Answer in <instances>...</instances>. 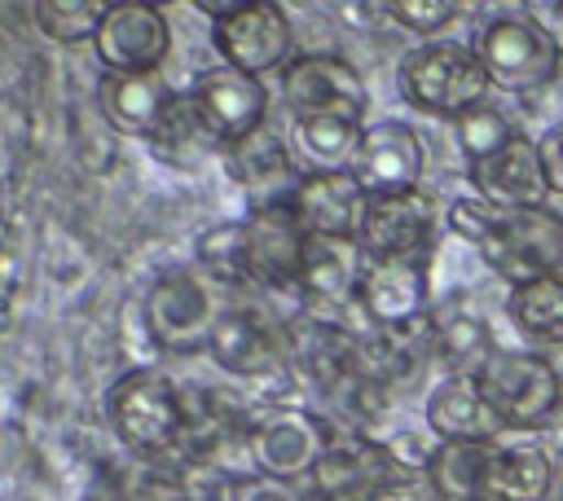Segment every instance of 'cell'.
<instances>
[{"label":"cell","instance_id":"cell-1","mask_svg":"<svg viewBox=\"0 0 563 501\" xmlns=\"http://www.w3.org/2000/svg\"><path fill=\"white\" fill-rule=\"evenodd\" d=\"M449 229L471 242L484 264L510 281V290L532 286L541 277H559L563 268V215L550 207L501 211L484 198H453Z\"/></svg>","mask_w":563,"mask_h":501},{"label":"cell","instance_id":"cell-2","mask_svg":"<svg viewBox=\"0 0 563 501\" xmlns=\"http://www.w3.org/2000/svg\"><path fill=\"white\" fill-rule=\"evenodd\" d=\"M106 413L114 435L141 457H163L189 435V400L163 369L123 374L106 396Z\"/></svg>","mask_w":563,"mask_h":501},{"label":"cell","instance_id":"cell-3","mask_svg":"<svg viewBox=\"0 0 563 501\" xmlns=\"http://www.w3.org/2000/svg\"><path fill=\"white\" fill-rule=\"evenodd\" d=\"M488 88L493 79L479 53L457 40H427L400 62V92L422 114H440L457 123L466 110L484 105Z\"/></svg>","mask_w":563,"mask_h":501},{"label":"cell","instance_id":"cell-4","mask_svg":"<svg viewBox=\"0 0 563 501\" xmlns=\"http://www.w3.org/2000/svg\"><path fill=\"white\" fill-rule=\"evenodd\" d=\"M475 382H479L488 409L497 413V422L515 426V431L545 426L554 417L559 400H563L559 369L545 356H532V352H501V347H493V356L475 369Z\"/></svg>","mask_w":563,"mask_h":501},{"label":"cell","instance_id":"cell-5","mask_svg":"<svg viewBox=\"0 0 563 501\" xmlns=\"http://www.w3.org/2000/svg\"><path fill=\"white\" fill-rule=\"evenodd\" d=\"M475 53H479L488 79L510 88V92L545 88L563 66V48H559L554 31L545 22H537V18H528V13L493 18L479 31Z\"/></svg>","mask_w":563,"mask_h":501},{"label":"cell","instance_id":"cell-6","mask_svg":"<svg viewBox=\"0 0 563 501\" xmlns=\"http://www.w3.org/2000/svg\"><path fill=\"white\" fill-rule=\"evenodd\" d=\"M141 316H145V334L154 338V347H163L172 356H189L211 343L220 308L194 272H163L145 290Z\"/></svg>","mask_w":563,"mask_h":501},{"label":"cell","instance_id":"cell-7","mask_svg":"<svg viewBox=\"0 0 563 501\" xmlns=\"http://www.w3.org/2000/svg\"><path fill=\"white\" fill-rule=\"evenodd\" d=\"M282 97H286V110L295 114V123L339 119V123L361 127V119H365V79L352 70V62H343L334 53L295 57L282 70Z\"/></svg>","mask_w":563,"mask_h":501},{"label":"cell","instance_id":"cell-8","mask_svg":"<svg viewBox=\"0 0 563 501\" xmlns=\"http://www.w3.org/2000/svg\"><path fill=\"white\" fill-rule=\"evenodd\" d=\"M334 444V431L321 413L312 409H295V404H282L273 413H264L255 426H251V457H255V470L264 479H277V483H290V479H308L317 470V461L330 453Z\"/></svg>","mask_w":563,"mask_h":501},{"label":"cell","instance_id":"cell-9","mask_svg":"<svg viewBox=\"0 0 563 501\" xmlns=\"http://www.w3.org/2000/svg\"><path fill=\"white\" fill-rule=\"evenodd\" d=\"M216 53L224 57V66L242 70V75H264L277 66H290V18L282 4L273 0H242L233 4V13H224L211 26Z\"/></svg>","mask_w":563,"mask_h":501},{"label":"cell","instance_id":"cell-10","mask_svg":"<svg viewBox=\"0 0 563 501\" xmlns=\"http://www.w3.org/2000/svg\"><path fill=\"white\" fill-rule=\"evenodd\" d=\"M92 48L106 75H154L172 48V26L145 0H114Z\"/></svg>","mask_w":563,"mask_h":501},{"label":"cell","instance_id":"cell-11","mask_svg":"<svg viewBox=\"0 0 563 501\" xmlns=\"http://www.w3.org/2000/svg\"><path fill=\"white\" fill-rule=\"evenodd\" d=\"M189 101L198 110V119L207 123V132L216 136V145H233L242 136H251L255 127H264V110H268V88L255 75H242L233 66H211L194 79Z\"/></svg>","mask_w":563,"mask_h":501},{"label":"cell","instance_id":"cell-12","mask_svg":"<svg viewBox=\"0 0 563 501\" xmlns=\"http://www.w3.org/2000/svg\"><path fill=\"white\" fill-rule=\"evenodd\" d=\"M207 352L233 378H277V374H286L282 330L260 308H220Z\"/></svg>","mask_w":563,"mask_h":501},{"label":"cell","instance_id":"cell-13","mask_svg":"<svg viewBox=\"0 0 563 501\" xmlns=\"http://www.w3.org/2000/svg\"><path fill=\"white\" fill-rule=\"evenodd\" d=\"M347 171L361 180V189L369 198L409 193V189H418V176H422V141L413 127L383 119L361 132V145H356V158Z\"/></svg>","mask_w":563,"mask_h":501},{"label":"cell","instance_id":"cell-14","mask_svg":"<svg viewBox=\"0 0 563 501\" xmlns=\"http://www.w3.org/2000/svg\"><path fill=\"white\" fill-rule=\"evenodd\" d=\"M431 224H435V211H431L427 193H418V189L387 193V198H369L356 242H361L365 259H422Z\"/></svg>","mask_w":563,"mask_h":501},{"label":"cell","instance_id":"cell-15","mask_svg":"<svg viewBox=\"0 0 563 501\" xmlns=\"http://www.w3.org/2000/svg\"><path fill=\"white\" fill-rule=\"evenodd\" d=\"M224 167H229V176L246 189L251 211L290 202V198H295V189H299V180H303V176L295 171V163H290L286 141H282L268 123H264V127H255L251 136H242V141L224 145Z\"/></svg>","mask_w":563,"mask_h":501},{"label":"cell","instance_id":"cell-16","mask_svg":"<svg viewBox=\"0 0 563 501\" xmlns=\"http://www.w3.org/2000/svg\"><path fill=\"white\" fill-rule=\"evenodd\" d=\"M471 185H475V198H484L488 207H501V211L545 207V193H550L541 149L523 132L510 145H501L497 154H488L484 163H471Z\"/></svg>","mask_w":563,"mask_h":501},{"label":"cell","instance_id":"cell-17","mask_svg":"<svg viewBox=\"0 0 563 501\" xmlns=\"http://www.w3.org/2000/svg\"><path fill=\"white\" fill-rule=\"evenodd\" d=\"M356 303L374 330H409L427 312L422 259H365Z\"/></svg>","mask_w":563,"mask_h":501},{"label":"cell","instance_id":"cell-18","mask_svg":"<svg viewBox=\"0 0 563 501\" xmlns=\"http://www.w3.org/2000/svg\"><path fill=\"white\" fill-rule=\"evenodd\" d=\"M303 233L317 237H352L361 233L369 193L361 189V180L352 171H303L295 198H290Z\"/></svg>","mask_w":563,"mask_h":501},{"label":"cell","instance_id":"cell-19","mask_svg":"<svg viewBox=\"0 0 563 501\" xmlns=\"http://www.w3.org/2000/svg\"><path fill=\"white\" fill-rule=\"evenodd\" d=\"M400 470L391 466L387 448L374 439H334L330 453L308 475L317 501H374Z\"/></svg>","mask_w":563,"mask_h":501},{"label":"cell","instance_id":"cell-20","mask_svg":"<svg viewBox=\"0 0 563 501\" xmlns=\"http://www.w3.org/2000/svg\"><path fill=\"white\" fill-rule=\"evenodd\" d=\"M246 237H251V264H255V286L264 290H299V259H303V224L290 202L282 207H260L246 215Z\"/></svg>","mask_w":563,"mask_h":501},{"label":"cell","instance_id":"cell-21","mask_svg":"<svg viewBox=\"0 0 563 501\" xmlns=\"http://www.w3.org/2000/svg\"><path fill=\"white\" fill-rule=\"evenodd\" d=\"M554 461L537 444H488L471 501H550Z\"/></svg>","mask_w":563,"mask_h":501},{"label":"cell","instance_id":"cell-22","mask_svg":"<svg viewBox=\"0 0 563 501\" xmlns=\"http://www.w3.org/2000/svg\"><path fill=\"white\" fill-rule=\"evenodd\" d=\"M427 431L440 444H488L506 426L488 409L479 382L471 374H449L431 396H427Z\"/></svg>","mask_w":563,"mask_h":501},{"label":"cell","instance_id":"cell-23","mask_svg":"<svg viewBox=\"0 0 563 501\" xmlns=\"http://www.w3.org/2000/svg\"><path fill=\"white\" fill-rule=\"evenodd\" d=\"M365 272V250L352 237H317L308 233L299 259V294L312 303H343L356 299Z\"/></svg>","mask_w":563,"mask_h":501},{"label":"cell","instance_id":"cell-24","mask_svg":"<svg viewBox=\"0 0 563 501\" xmlns=\"http://www.w3.org/2000/svg\"><path fill=\"white\" fill-rule=\"evenodd\" d=\"M97 101H101V114L114 132L154 136V127L163 123V114L176 97L167 92V84L154 70V75H101Z\"/></svg>","mask_w":563,"mask_h":501},{"label":"cell","instance_id":"cell-25","mask_svg":"<svg viewBox=\"0 0 563 501\" xmlns=\"http://www.w3.org/2000/svg\"><path fill=\"white\" fill-rule=\"evenodd\" d=\"M198 264L207 268L211 281H220V286H229V290L255 286L246 220H224V224L202 229V237H198Z\"/></svg>","mask_w":563,"mask_h":501},{"label":"cell","instance_id":"cell-26","mask_svg":"<svg viewBox=\"0 0 563 501\" xmlns=\"http://www.w3.org/2000/svg\"><path fill=\"white\" fill-rule=\"evenodd\" d=\"M510 321L545 343H563V277H541L510 290Z\"/></svg>","mask_w":563,"mask_h":501},{"label":"cell","instance_id":"cell-27","mask_svg":"<svg viewBox=\"0 0 563 501\" xmlns=\"http://www.w3.org/2000/svg\"><path fill=\"white\" fill-rule=\"evenodd\" d=\"M154 149L176 167H189V158H198L202 149H216V136L207 132V123L198 119V110H194V101L189 97H176L172 105H167V114H163V123L154 127Z\"/></svg>","mask_w":563,"mask_h":501},{"label":"cell","instance_id":"cell-28","mask_svg":"<svg viewBox=\"0 0 563 501\" xmlns=\"http://www.w3.org/2000/svg\"><path fill=\"white\" fill-rule=\"evenodd\" d=\"M488 444H440L435 448V457L427 466V479H431V488H435L440 501H471L475 497V483H479Z\"/></svg>","mask_w":563,"mask_h":501},{"label":"cell","instance_id":"cell-29","mask_svg":"<svg viewBox=\"0 0 563 501\" xmlns=\"http://www.w3.org/2000/svg\"><path fill=\"white\" fill-rule=\"evenodd\" d=\"M106 13H110L106 0H40L35 26L57 44H84V40H97Z\"/></svg>","mask_w":563,"mask_h":501},{"label":"cell","instance_id":"cell-30","mask_svg":"<svg viewBox=\"0 0 563 501\" xmlns=\"http://www.w3.org/2000/svg\"><path fill=\"white\" fill-rule=\"evenodd\" d=\"M361 132H365V127H356V123L308 119V123H299V145H303V154L312 158V171H347L352 158H356Z\"/></svg>","mask_w":563,"mask_h":501},{"label":"cell","instance_id":"cell-31","mask_svg":"<svg viewBox=\"0 0 563 501\" xmlns=\"http://www.w3.org/2000/svg\"><path fill=\"white\" fill-rule=\"evenodd\" d=\"M453 132H457V145H462V154L471 158V163H484L488 154H497L501 145H510L519 132L510 127V119L501 114V110H493L488 101L484 105H475V110H466L457 123H453Z\"/></svg>","mask_w":563,"mask_h":501},{"label":"cell","instance_id":"cell-32","mask_svg":"<svg viewBox=\"0 0 563 501\" xmlns=\"http://www.w3.org/2000/svg\"><path fill=\"white\" fill-rule=\"evenodd\" d=\"M387 13H391L400 26L427 35V31H440V26L457 13V4H453V0H391Z\"/></svg>","mask_w":563,"mask_h":501},{"label":"cell","instance_id":"cell-33","mask_svg":"<svg viewBox=\"0 0 563 501\" xmlns=\"http://www.w3.org/2000/svg\"><path fill=\"white\" fill-rule=\"evenodd\" d=\"M537 149H541V167H545L550 193H563V123L545 127V136L537 141Z\"/></svg>","mask_w":563,"mask_h":501},{"label":"cell","instance_id":"cell-34","mask_svg":"<svg viewBox=\"0 0 563 501\" xmlns=\"http://www.w3.org/2000/svg\"><path fill=\"white\" fill-rule=\"evenodd\" d=\"M374 501H440L427 475H396L387 488H378Z\"/></svg>","mask_w":563,"mask_h":501},{"label":"cell","instance_id":"cell-35","mask_svg":"<svg viewBox=\"0 0 563 501\" xmlns=\"http://www.w3.org/2000/svg\"><path fill=\"white\" fill-rule=\"evenodd\" d=\"M229 501H303L290 483H277V479H242L238 488H233V497Z\"/></svg>","mask_w":563,"mask_h":501},{"label":"cell","instance_id":"cell-36","mask_svg":"<svg viewBox=\"0 0 563 501\" xmlns=\"http://www.w3.org/2000/svg\"><path fill=\"white\" fill-rule=\"evenodd\" d=\"M550 501H563V475L554 479V492H550Z\"/></svg>","mask_w":563,"mask_h":501},{"label":"cell","instance_id":"cell-37","mask_svg":"<svg viewBox=\"0 0 563 501\" xmlns=\"http://www.w3.org/2000/svg\"><path fill=\"white\" fill-rule=\"evenodd\" d=\"M88 501H114V497H88Z\"/></svg>","mask_w":563,"mask_h":501},{"label":"cell","instance_id":"cell-38","mask_svg":"<svg viewBox=\"0 0 563 501\" xmlns=\"http://www.w3.org/2000/svg\"><path fill=\"white\" fill-rule=\"evenodd\" d=\"M185 501H207V497H185Z\"/></svg>","mask_w":563,"mask_h":501}]
</instances>
